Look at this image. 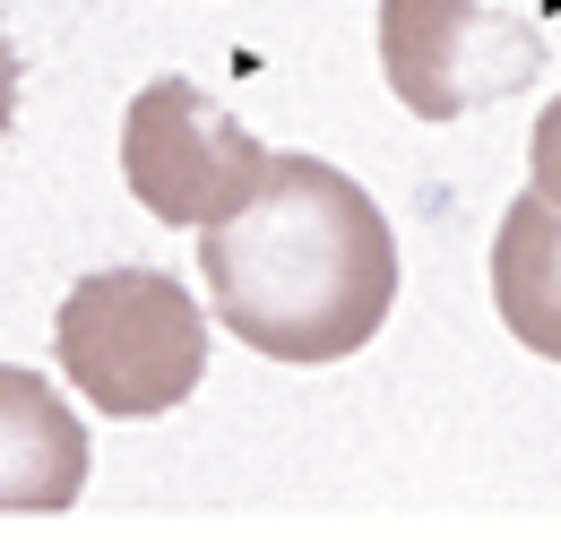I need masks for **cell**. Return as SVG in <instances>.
I'll return each instance as SVG.
<instances>
[{
  "label": "cell",
  "mask_w": 561,
  "mask_h": 543,
  "mask_svg": "<svg viewBox=\"0 0 561 543\" xmlns=\"http://www.w3.org/2000/svg\"><path fill=\"white\" fill-rule=\"evenodd\" d=\"M492 302L518 345L561 362V207L536 190H518L492 233Z\"/></svg>",
  "instance_id": "cell-6"
},
{
  "label": "cell",
  "mask_w": 561,
  "mask_h": 543,
  "mask_svg": "<svg viewBox=\"0 0 561 543\" xmlns=\"http://www.w3.org/2000/svg\"><path fill=\"white\" fill-rule=\"evenodd\" d=\"M9 113H18V53H9V35H0V138H9Z\"/></svg>",
  "instance_id": "cell-8"
},
{
  "label": "cell",
  "mask_w": 561,
  "mask_h": 543,
  "mask_svg": "<svg viewBox=\"0 0 561 543\" xmlns=\"http://www.w3.org/2000/svg\"><path fill=\"white\" fill-rule=\"evenodd\" d=\"M87 492V423L44 371L0 362V509H70Z\"/></svg>",
  "instance_id": "cell-5"
},
{
  "label": "cell",
  "mask_w": 561,
  "mask_h": 543,
  "mask_svg": "<svg viewBox=\"0 0 561 543\" xmlns=\"http://www.w3.org/2000/svg\"><path fill=\"white\" fill-rule=\"evenodd\" d=\"M122 173L156 224H216L260 190L268 155L208 86L156 78V86H139V104L122 122Z\"/></svg>",
  "instance_id": "cell-4"
},
{
  "label": "cell",
  "mask_w": 561,
  "mask_h": 543,
  "mask_svg": "<svg viewBox=\"0 0 561 543\" xmlns=\"http://www.w3.org/2000/svg\"><path fill=\"white\" fill-rule=\"evenodd\" d=\"M216 320L268 362H346L398 302V242L363 182L320 155H268L260 190L199 242Z\"/></svg>",
  "instance_id": "cell-1"
},
{
  "label": "cell",
  "mask_w": 561,
  "mask_h": 543,
  "mask_svg": "<svg viewBox=\"0 0 561 543\" xmlns=\"http://www.w3.org/2000/svg\"><path fill=\"white\" fill-rule=\"evenodd\" d=\"M380 69L407 113L458 122L518 95L545 69V35L536 18H510L484 0H380Z\"/></svg>",
  "instance_id": "cell-3"
},
{
  "label": "cell",
  "mask_w": 561,
  "mask_h": 543,
  "mask_svg": "<svg viewBox=\"0 0 561 543\" xmlns=\"http://www.w3.org/2000/svg\"><path fill=\"white\" fill-rule=\"evenodd\" d=\"M53 345H61L70 389L95 414H113V423L173 414L199 389V371H208V320H199L191 285L164 268L78 276Z\"/></svg>",
  "instance_id": "cell-2"
},
{
  "label": "cell",
  "mask_w": 561,
  "mask_h": 543,
  "mask_svg": "<svg viewBox=\"0 0 561 543\" xmlns=\"http://www.w3.org/2000/svg\"><path fill=\"white\" fill-rule=\"evenodd\" d=\"M527 190L561 207V95L536 113V138H527Z\"/></svg>",
  "instance_id": "cell-7"
}]
</instances>
